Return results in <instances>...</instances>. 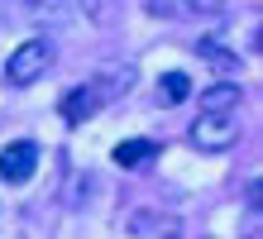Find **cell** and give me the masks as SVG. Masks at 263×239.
Segmentation results:
<instances>
[{"label":"cell","mask_w":263,"mask_h":239,"mask_svg":"<svg viewBox=\"0 0 263 239\" xmlns=\"http://www.w3.org/2000/svg\"><path fill=\"white\" fill-rule=\"evenodd\" d=\"M129 86H134V67H125V62H120V67H105V72H96L86 86L67 91L58 110H63V120H67V124H82V120L91 115V110H101V105L120 101V96H125Z\"/></svg>","instance_id":"obj_1"},{"label":"cell","mask_w":263,"mask_h":239,"mask_svg":"<svg viewBox=\"0 0 263 239\" xmlns=\"http://www.w3.org/2000/svg\"><path fill=\"white\" fill-rule=\"evenodd\" d=\"M53 58H58V48H53L48 39L20 43V48L10 53V62H5V82H10V86H34L39 77L53 72Z\"/></svg>","instance_id":"obj_2"},{"label":"cell","mask_w":263,"mask_h":239,"mask_svg":"<svg viewBox=\"0 0 263 239\" xmlns=\"http://www.w3.org/2000/svg\"><path fill=\"white\" fill-rule=\"evenodd\" d=\"M187 139H192V149H201V153H220V149H230V143L239 139L235 110H201V115L192 120Z\"/></svg>","instance_id":"obj_3"},{"label":"cell","mask_w":263,"mask_h":239,"mask_svg":"<svg viewBox=\"0 0 263 239\" xmlns=\"http://www.w3.org/2000/svg\"><path fill=\"white\" fill-rule=\"evenodd\" d=\"M39 168V143L34 139H14L0 149V177L5 182H29Z\"/></svg>","instance_id":"obj_4"},{"label":"cell","mask_w":263,"mask_h":239,"mask_svg":"<svg viewBox=\"0 0 263 239\" xmlns=\"http://www.w3.org/2000/svg\"><path fill=\"white\" fill-rule=\"evenodd\" d=\"M239 101H244V91L235 82H215V86L201 91V110H235Z\"/></svg>","instance_id":"obj_5"},{"label":"cell","mask_w":263,"mask_h":239,"mask_svg":"<svg viewBox=\"0 0 263 239\" xmlns=\"http://www.w3.org/2000/svg\"><path fill=\"white\" fill-rule=\"evenodd\" d=\"M153 153H158V143H153V139H125L115 149V163L120 168H139V163H148Z\"/></svg>","instance_id":"obj_6"},{"label":"cell","mask_w":263,"mask_h":239,"mask_svg":"<svg viewBox=\"0 0 263 239\" xmlns=\"http://www.w3.org/2000/svg\"><path fill=\"white\" fill-rule=\"evenodd\" d=\"M158 91H163V101H173V105H182L192 96V77L187 72H163V82H158Z\"/></svg>","instance_id":"obj_7"},{"label":"cell","mask_w":263,"mask_h":239,"mask_svg":"<svg viewBox=\"0 0 263 239\" xmlns=\"http://www.w3.org/2000/svg\"><path fill=\"white\" fill-rule=\"evenodd\" d=\"M201 58H211V62H225V67L235 72V58H230V53H225V48L215 43V39H201Z\"/></svg>","instance_id":"obj_8"},{"label":"cell","mask_w":263,"mask_h":239,"mask_svg":"<svg viewBox=\"0 0 263 239\" xmlns=\"http://www.w3.org/2000/svg\"><path fill=\"white\" fill-rule=\"evenodd\" d=\"M158 230H167V220H153V215H134L129 220V234H158Z\"/></svg>","instance_id":"obj_9"},{"label":"cell","mask_w":263,"mask_h":239,"mask_svg":"<svg viewBox=\"0 0 263 239\" xmlns=\"http://www.w3.org/2000/svg\"><path fill=\"white\" fill-rule=\"evenodd\" d=\"M187 10H196V14H220L225 10V0H182Z\"/></svg>","instance_id":"obj_10"}]
</instances>
